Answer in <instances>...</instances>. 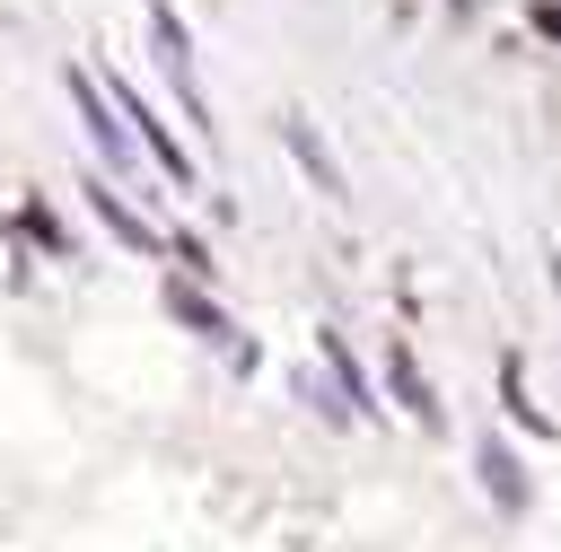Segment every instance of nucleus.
Wrapping results in <instances>:
<instances>
[{"instance_id": "3", "label": "nucleus", "mask_w": 561, "mask_h": 552, "mask_svg": "<svg viewBox=\"0 0 561 552\" xmlns=\"http://www.w3.org/2000/svg\"><path fill=\"white\" fill-rule=\"evenodd\" d=\"M70 96H79V114H88L96 149H105V158H123V123H105V96H96V79H88V70H70Z\"/></svg>"}, {"instance_id": "1", "label": "nucleus", "mask_w": 561, "mask_h": 552, "mask_svg": "<svg viewBox=\"0 0 561 552\" xmlns=\"http://www.w3.org/2000/svg\"><path fill=\"white\" fill-rule=\"evenodd\" d=\"M149 35H158V70H167V79L184 88V105L202 114V88H193V35L175 26V9H167V0H149Z\"/></svg>"}, {"instance_id": "2", "label": "nucleus", "mask_w": 561, "mask_h": 552, "mask_svg": "<svg viewBox=\"0 0 561 552\" xmlns=\"http://www.w3.org/2000/svg\"><path fill=\"white\" fill-rule=\"evenodd\" d=\"M114 105H123V123H140V140L158 149V166H167V175H184V149H175V140H167V123L140 105V88H114Z\"/></svg>"}, {"instance_id": "4", "label": "nucleus", "mask_w": 561, "mask_h": 552, "mask_svg": "<svg viewBox=\"0 0 561 552\" xmlns=\"http://www.w3.org/2000/svg\"><path fill=\"white\" fill-rule=\"evenodd\" d=\"M535 26H543V35H561V0H535Z\"/></svg>"}]
</instances>
